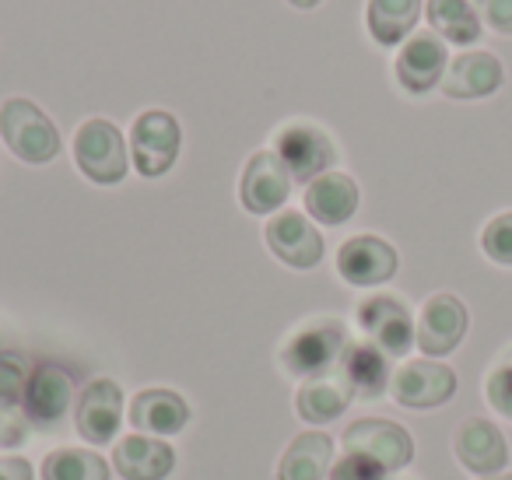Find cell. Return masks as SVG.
<instances>
[{"label":"cell","instance_id":"cell-1","mask_svg":"<svg viewBox=\"0 0 512 480\" xmlns=\"http://www.w3.org/2000/svg\"><path fill=\"white\" fill-rule=\"evenodd\" d=\"M344 351H348V333L337 319H316L306 323L285 340L281 347V365L295 379H313L330 368L341 365Z\"/></svg>","mask_w":512,"mask_h":480},{"label":"cell","instance_id":"cell-2","mask_svg":"<svg viewBox=\"0 0 512 480\" xmlns=\"http://www.w3.org/2000/svg\"><path fill=\"white\" fill-rule=\"evenodd\" d=\"M0 134L11 155L29 165H46L60 155V134L53 120L29 99H8L0 106Z\"/></svg>","mask_w":512,"mask_h":480},{"label":"cell","instance_id":"cell-3","mask_svg":"<svg viewBox=\"0 0 512 480\" xmlns=\"http://www.w3.org/2000/svg\"><path fill=\"white\" fill-rule=\"evenodd\" d=\"M344 452L348 456L372 459L376 466H383L386 473L404 470L414 459V438L407 428H400L397 421H386V417H358L344 428L341 438Z\"/></svg>","mask_w":512,"mask_h":480},{"label":"cell","instance_id":"cell-4","mask_svg":"<svg viewBox=\"0 0 512 480\" xmlns=\"http://www.w3.org/2000/svg\"><path fill=\"white\" fill-rule=\"evenodd\" d=\"M456 372L449 365L435 358H414L393 372L390 379V393L400 407L407 410H432V407H446L456 396Z\"/></svg>","mask_w":512,"mask_h":480},{"label":"cell","instance_id":"cell-5","mask_svg":"<svg viewBox=\"0 0 512 480\" xmlns=\"http://www.w3.org/2000/svg\"><path fill=\"white\" fill-rule=\"evenodd\" d=\"M74 162L92 183L113 186L127 176V148L123 134L109 120H88L74 134Z\"/></svg>","mask_w":512,"mask_h":480},{"label":"cell","instance_id":"cell-6","mask_svg":"<svg viewBox=\"0 0 512 480\" xmlns=\"http://www.w3.org/2000/svg\"><path fill=\"white\" fill-rule=\"evenodd\" d=\"M130 151L141 176L158 179L176 165L179 155V123L165 109H148L134 120L130 130Z\"/></svg>","mask_w":512,"mask_h":480},{"label":"cell","instance_id":"cell-7","mask_svg":"<svg viewBox=\"0 0 512 480\" xmlns=\"http://www.w3.org/2000/svg\"><path fill=\"white\" fill-rule=\"evenodd\" d=\"M467 305L456 295H432L418 312V326H414V344L421 347L425 358H446L460 347L467 337Z\"/></svg>","mask_w":512,"mask_h":480},{"label":"cell","instance_id":"cell-8","mask_svg":"<svg viewBox=\"0 0 512 480\" xmlns=\"http://www.w3.org/2000/svg\"><path fill=\"white\" fill-rule=\"evenodd\" d=\"M358 326L365 330L369 344H376L386 358H404L414 347V319L407 305L393 295L365 298L358 305Z\"/></svg>","mask_w":512,"mask_h":480},{"label":"cell","instance_id":"cell-9","mask_svg":"<svg viewBox=\"0 0 512 480\" xmlns=\"http://www.w3.org/2000/svg\"><path fill=\"white\" fill-rule=\"evenodd\" d=\"M274 148H278V158L285 162V169L292 172V179H299V183H313L316 176L330 172V165L337 158L334 141L313 123L285 127L278 134V141H274Z\"/></svg>","mask_w":512,"mask_h":480},{"label":"cell","instance_id":"cell-10","mask_svg":"<svg viewBox=\"0 0 512 480\" xmlns=\"http://www.w3.org/2000/svg\"><path fill=\"white\" fill-rule=\"evenodd\" d=\"M292 193V172L278 158V151H256L242 169L239 200L249 214H274Z\"/></svg>","mask_w":512,"mask_h":480},{"label":"cell","instance_id":"cell-11","mask_svg":"<svg viewBox=\"0 0 512 480\" xmlns=\"http://www.w3.org/2000/svg\"><path fill=\"white\" fill-rule=\"evenodd\" d=\"M453 452L474 477H495L509 463V442L488 417H467L453 435Z\"/></svg>","mask_w":512,"mask_h":480},{"label":"cell","instance_id":"cell-12","mask_svg":"<svg viewBox=\"0 0 512 480\" xmlns=\"http://www.w3.org/2000/svg\"><path fill=\"white\" fill-rule=\"evenodd\" d=\"M337 274L355 288H376L397 274V249L379 235H355L337 249Z\"/></svg>","mask_w":512,"mask_h":480},{"label":"cell","instance_id":"cell-13","mask_svg":"<svg viewBox=\"0 0 512 480\" xmlns=\"http://www.w3.org/2000/svg\"><path fill=\"white\" fill-rule=\"evenodd\" d=\"M123 421V389L113 379H92L78 396V435L88 445H106L116 438Z\"/></svg>","mask_w":512,"mask_h":480},{"label":"cell","instance_id":"cell-14","mask_svg":"<svg viewBox=\"0 0 512 480\" xmlns=\"http://www.w3.org/2000/svg\"><path fill=\"white\" fill-rule=\"evenodd\" d=\"M264 235L271 253L295 270H309L323 260V239L302 211H278L267 221Z\"/></svg>","mask_w":512,"mask_h":480},{"label":"cell","instance_id":"cell-15","mask_svg":"<svg viewBox=\"0 0 512 480\" xmlns=\"http://www.w3.org/2000/svg\"><path fill=\"white\" fill-rule=\"evenodd\" d=\"M113 466L123 480H165L176 466V452L162 438L134 431V435L116 442Z\"/></svg>","mask_w":512,"mask_h":480},{"label":"cell","instance_id":"cell-16","mask_svg":"<svg viewBox=\"0 0 512 480\" xmlns=\"http://www.w3.org/2000/svg\"><path fill=\"white\" fill-rule=\"evenodd\" d=\"M446 74V46L439 43V36L432 32H418L404 43L397 57V81L404 92L411 95H425Z\"/></svg>","mask_w":512,"mask_h":480},{"label":"cell","instance_id":"cell-17","mask_svg":"<svg viewBox=\"0 0 512 480\" xmlns=\"http://www.w3.org/2000/svg\"><path fill=\"white\" fill-rule=\"evenodd\" d=\"M71 403H74V382L67 372H60V368H53V365H43L29 375L22 410L32 424H60Z\"/></svg>","mask_w":512,"mask_h":480},{"label":"cell","instance_id":"cell-18","mask_svg":"<svg viewBox=\"0 0 512 480\" xmlns=\"http://www.w3.org/2000/svg\"><path fill=\"white\" fill-rule=\"evenodd\" d=\"M190 421V407L176 389H141L130 400V424L141 435H179Z\"/></svg>","mask_w":512,"mask_h":480},{"label":"cell","instance_id":"cell-19","mask_svg":"<svg viewBox=\"0 0 512 480\" xmlns=\"http://www.w3.org/2000/svg\"><path fill=\"white\" fill-rule=\"evenodd\" d=\"M505 71L498 64V57L484 50H474V53H460L453 64L446 67L442 74V92L449 99H484V95L498 92L502 85Z\"/></svg>","mask_w":512,"mask_h":480},{"label":"cell","instance_id":"cell-20","mask_svg":"<svg viewBox=\"0 0 512 480\" xmlns=\"http://www.w3.org/2000/svg\"><path fill=\"white\" fill-rule=\"evenodd\" d=\"M351 396L355 393H351L341 368H330V372L313 375V379H302L299 393H295V410L309 424H330L348 410Z\"/></svg>","mask_w":512,"mask_h":480},{"label":"cell","instance_id":"cell-21","mask_svg":"<svg viewBox=\"0 0 512 480\" xmlns=\"http://www.w3.org/2000/svg\"><path fill=\"white\" fill-rule=\"evenodd\" d=\"M358 211V183L348 172H323L306 186V214L320 225H344Z\"/></svg>","mask_w":512,"mask_h":480},{"label":"cell","instance_id":"cell-22","mask_svg":"<svg viewBox=\"0 0 512 480\" xmlns=\"http://www.w3.org/2000/svg\"><path fill=\"white\" fill-rule=\"evenodd\" d=\"M337 368L348 379L351 393L362 400H379L390 389V358L376 344H348Z\"/></svg>","mask_w":512,"mask_h":480},{"label":"cell","instance_id":"cell-23","mask_svg":"<svg viewBox=\"0 0 512 480\" xmlns=\"http://www.w3.org/2000/svg\"><path fill=\"white\" fill-rule=\"evenodd\" d=\"M334 463V442L323 431H306L292 438L278 466V480H323Z\"/></svg>","mask_w":512,"mask_h":480},{"label":"cell","instance_id":"cell-24","mask_svg":"<svg viewBox=\"0 0 512 480\" xmlns=\"http://www.w3.org/2000/svg\"><path fill=\"white\" fill-rule=\"evenodd\" d=\"M421 0H369L365 22L379 46H397L404 43V36H411V29L418 25Z\"/></svg>","mask_w":512,"mask_h":480},{"label":"cell","instance_id":"cell-25","mask_svg":"<svg viewBox=\"0 0 512 480\" xmlns=\"http://www.w3.org/2000/svg\"><path fill=\"white\" fill-rule=\"evenodd\" d=\"M428 25L456 46H470L481 39V18L470 0H428Z\"/></svg>","mask_w":512,"mask_h":480},{"label":"cell","instance_id":"cell-26","mask_svg":"<svg viewBox=\"0 0 512 480\" xmlns=\"http://www.w3.org/2000/svg\"><path fill=\"white\" fill-rule=\"evenodd\" d=\"M43 480H109V463L92 449H57L43 459Z\"/></svg>","mask_w":512,"mask_h":480},{"label":"cell","instance_id":"cell-27","mask_svg":"<svg viewBox=\"0 0 512 480\" xmlns=\"http://www.w3.org/2000/svg\"><path fill=\"white\" fill-rule=\"evenodd\" d=\"M481 249L488 260L502 263V267H512V211L498 214L484 225L481 232Z\"/></svg>","mask_w":512,"mask_h":480},{"label":"cell","instance_id":"cell-28","mask_svg":"<svg viewBox=\"0 0 512 480\" xmlns=\"http://www.w3.org/2000/svg\"><path fill=\"white\" fill-rule=\"evenodd\" d=\"M29 365H25L18 354H0V403H8V407H15V403H22L25 396V386H29Z\"/></svg>","mask_w":512,"mask_h":480},{"label":"cell","instance_id":"cell-29","mask_svg":"<svg viewBox=\"0 0 512 480\" xmlns=\"http://www.w3.org/2000/svg\"><path fill=\"white\" fill-rule=\"evenodd\" d=\"M484 396H488L495 414H502L505 421H512V361L491 368V375L484 379Z\"/></svg>","mask_w":512,"mask_h":480},{"label":"cell","instance_id":"cell-30","mask_svg":"<svg viewBox=\"0 0 512 480\" xmlns=\"http://www.w3.org/2000/svg\"><path fill=\"white\" fill-rule=\"evenodd\" d=\"M390 473L383 466H376L372 459H362V456H344L341 463L334 466L330 480H386Z\"/></svg>","mask_w":512,"mask_h":480},{"label":"cell","instance_id":"cell-31","mask_svg":"<svg viewBox=\"0 0 512 480\" xmlns=\"http://www.w3.org/2000/svg\"><path fill=\"white\" fill-rule=\"evenodd\" d=\"M470 4H474L477 18H484L491 29L512 36V0H470Z\"/></svg>","mask_w":512,"mask_h":480},{"label":"cell","instance_id":"cell-32","mask_svg":"<svg viewBox=\"0 0 512 480\" xmlns=\"http://www.w3.org/2000/svg\"><path fill=\"white\" fill-rule=\"evenodd\" d=\"M22 438H25V417H18V410L8 407V403H0V445L11 449Z\"/></svg>","mask_w":512,"mask_h":480},{"label":"cell","instance_id":"cell-33","mask_svg":"<svg viewBox=\"0 0 512 480\" xmlns=\"http://www.w3.org/2000/svg\"><path fill=\"white\" fill-rule=\"evenodd\" d=\"M0 480H32V466L25 456H0Z\"/></svg>","mask_w":512,"mask_h":480},{"label":"cell","instance_id":"cell-34","mask_svg":"<svg viewBox=\"0 0 512 480\" xmlns=\"http://www.w3.org/2000/svg\"><path fill=\"white\" fill-rule=\"evenodd\" d=\"M288 4H295V8H316L320 0H288Z\"/></svg>","mask_w":512,"mask_h":480},{"label":"cell","instance_id":"cell-35","mask_svg":"<svg viewBox=\"0 0 512 480\" xmlns=\"http://www.w3.org/2000/svg\"><path fill=\"white\" fill-rule=\"evenodd\" d=\"M477 480H512V473H495V477H477Z\"/></svg>","mask_w":512,"mask_h":480},{"label":"cell","instance_id":"cell-36","mask_svg":"<svg viewBox=\"0 0 512 480\" xmlns=\"http://www.w3.org/2000/svg\"><path fill=\"white\" fill-rule=\"evenodd\" d=\"M509 361H512V354H509Z\"/></svg>","mask_w":512,"mask_h":480}]
</instances>
